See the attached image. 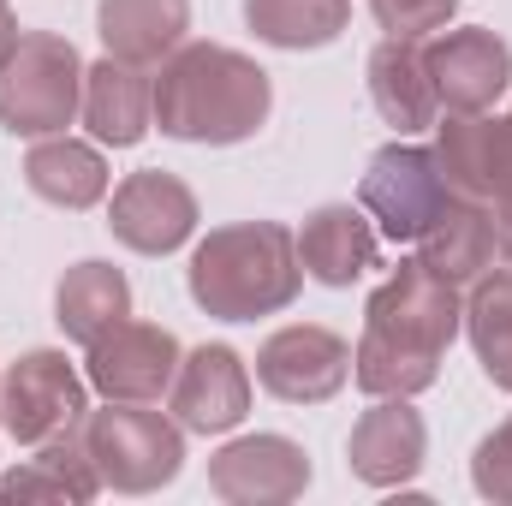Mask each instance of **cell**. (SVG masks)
Instances as JSON below:
<instances>
[{"mask_svg": "<svg viewBox=\"0 0 512 506\" xmlns=\"http://www.w3.org/2000/svg\"><path fill=\"white\" fill-rule=\"evenodd\" d=\"M465 328V298L423 256H399V268L364 304V334L352 352V381L370 399H417L441 381L447 346Z\"/></svg>", "mask_w": 512, "mask_h": 506, "instance_id": "6da1fadb", "label": "cell"}, {"mask_svg": "<svg viewBox=\"0 0 512 506\" xmlns=\"http://www.w3.org/2000/svg\"><path fill=\"white\" fill-rule=\"evenodd\" d=\"M274 114V78L227 42H179L155 72V131L173 143H251Z\"/></svg>", "mask_w": 512, "mask_h": 506, "instance_id": "7a4b0ae2", "label": "cell"}, {"mask_svg": "<svg viewBox=\"0 0 512 506\" xmlns=\"http://www.w3.org/2000/svg\"><path fill=\"white\" fill-rule=\"evenodd\" d=\"M185 292L203 316L215 322H256L280 316L304 292V262H298V233L280 221H233L197 239L185 262Z\"/></svg>", "mask_w": 512, "mask_h": 506, "instance_id": "3957f363", "label": "cell"}, {"mask_svg": "<svg viewBox=\"0 0 512 506\" xmlns=\"http://www.w3.org/2000/svg\"><path fill=\"white\" fill-rule=\"evenodd\" d=\"M84 108V54L60 30H18L0 54V131L54 137Z\"/></svg>", "mask_w": 512, "mask_h": 506, "instance_id": "277c9868", "label": "cell"}, {"mask_svg": "<svg viewBox=\"0 0 512 506\" xmlns=\"http://www.w3.org/2000/svg\"><path fill=\"white\" fill-rule=\"evenodd\" d=\"M84 447L114 495H155L185 471V423L143 405V399H108L102 411H84Z\"/></svg>", "mask_w": 512, "mask_h": 506, "instance_id": "5b68a950", "label": "cell"}, {"mask_svg": "<svg viewBox=\"0 0 512 506\" xmlns=\"http://www.w3.org/2000/svg\"><path fill=\"white\" fill-rule=\"evenodd\" d=\"M453 203V185L441 179L435 149L423 143H382L358 179V209L382 227L387 245H417L423 227Z\"/></svg>", "mask_w": 512, "mask_h": 506, "instance_id": "8992f818", "label": "cell"}, {"mask_svg": "<svg viewBox=\"0 0 512 506\" xmlns=\"http://www.w3.org/2000/svg\"><path fill=\"white\" fill-rule=\"evenodd\" d=\"M90 411V381L78 376V364L54 346L24 352L6 370V399H0V429L18 447H42L60 429H78Z\"/></svg>", "mask_w": 512, "mask_h": 506, "instance_id": "52a82bcc", "label": "cell"}, {"mask_svg": "<svg viewBox=\"0 0 512 506\" xmlns=\"http://www.w3.org/2000/svg\"><path fill=\"white\" fill-rule=\"evenodd\" d=\"M256 381L280 405H322L352 381V346L322 322H286L256 346Z\"/></svg>", "mask_w": 512, "mask_h": 506, "instance_id": "ba28073f", "label": "cell"}, {"mask_svg": "<svg viewBox=\"0 0 512 506\" xmlns=\"http://www.w3.org/2000/svg\"><path fill=\"white\" fill-rule=\"evenodd\" d=\"M179 340H173V328H161V322H114V328H102L90 346H84V381L102 393V399H143V405H155L173 376H179Z\"/></svg>", "mask_w": 512, "mask_h": 506, "instance_id": "9c48e42d", "label": "cell"}, {"mask_svg": "<svg viewBox=\"0 0 512 506\" xmlns=\"http://www.w3.org/2000/svg\"><path fill=\"white\" fill-rule=\"evenodd\" d=\"M203 209H197V191L167 173V167H137L114 185V203H108V233L137 256H173L191 233H197Z\"/></svg>", "mask_w": 512, "mask_h": 506, "instance_id": "30bf717a", "label": "cell"}, {"mask_svg": "<svg viewBox=\"0 0 512 506\" xmlns=\"http://www.w3.org/2000/svg\"><path fill=\"white\" fill-rule=\"evenodd\" d=\"M429 60V84L441 114H489L512 90V48L507 36L465 24V30H435V42L423 48Z\"/></svg>", "mask_w": 512, "mask_h": 506, "instance_id": "8fae6325", "label": "cell"}, {"mask_svg": "<svg viewBox=\"0 0 512 506\" xmlns=\"http://www.w3.org/2000/svg\"><path fill=\"white\" fill-rule=\"evenodd\" d=\"M435 161L453 197L512 203V114H447V126H435Z\"/></svg>", "mask_w": 512, "mask_h": 506, "instance_id": "7c38bea8", "label": "cell"}, {"mask_svg": "<svg viewBox=\"0 0 512 506\" xmlns=\"http://www.w3.org/2000/svg\"><path fill=\"white\" fill-rule=\"evenodd\" d=\"M310 489V453L292 435H239L209 459V495L227 506H280Z\"/></svg>", "mask_w": 512, "mask_h": 506, "instance_id": "4fadbf2b", "label": "cell"}, {"mask_svg": "<svg viewBox=\"0 0 512 506\" xmlns=\"http://www.w3.org/2000/svg\"><path fill=\"white\" fill-rule=\"evenodd\" d=\"M173 417L185 423V435H227L251 417V370L233 346H197L179 358V376L167 387Z\"/></svg>", "mask_w": 512, "mask_h": 506, "instance_id": "5bb4252c", "label": "cell"}, {"mask_svg": "<svg viewBox=\"0 0 512 506\" xmlns=\"http://www.w3.org/2000/svg\"><path fill=\"white\" fill-rule=\"evenodd\" d=\"M429 459V423L411 399H376L358 423H352V441H346V465L358 483L370 489H405L417 483Z\"/></svg>", "mask_w": 512, "mask_h": 506, "instance_id": "9a60e30c", "label": "cell"}, {"mask_svg": "<svg viewBox=\"0 0 512 506\" xmlns=\"http://www.w3.org/2000/svg\"><path fill=\"white\" fill-rule=\"evenodd\" d=\"M78 120L102 149H137L155 131V78L149 66H131L102 54L96 66H84V108Z\"/></svg>", "mask_w": 512, "mask_h": 506, "instance_id": "2e32d148", "label": "cell"}, {"mask_svg": "<svg viewBox=\"0 0 512 506\" xmlns=\"http://www.w3.org/2000/svg\"><path fill=\"white\" fill-rule=\"evenodd\" d=\"M298 262H304V274H310L316 286L346 292L352 280H364V274L382 262V245H376L370 215L352 209V203H322V209H310L304 227H298Z\"/></svg>", "mask_w": 512, "mask_h": 506, "instance_id": "e0dca14e", "label": "cell"}, {"mask_svg": "<svg viewBox=\"0 0 512 506\" xmlns=\"http://www.w3.org/2000/svg\"><path fill=\"white\" fill-rule=\"evenodd\" d=\"M108 155H102V143H84V137H66V131H54V137H30V155H24V185L42 197V203H54V209H96L102 197H108Z\"/></svg>", "mask_w": 512, "mask_h": 506, "instance_id": "ac0fdd59", "label": "cell"}, {"mask_svg": "<svg viewBox=\"0 0 512 506\" xmlns=\"http://www.w3.org/2000/svg\"><path fill=\"white\" fill-rule=\"evenodd\" d=\"M370 102L399 137H417V131L441 126V102H435V84H429V60L417 42L405 36H382V48L370 54Z\"/></svg>", "mask_w": 512, "mask_h": 506, "instance_id": "d6986e66", "label": "cell"}, {"mask_svg": "<svg viewBox=\"0 0 512 506\" xmlns=\"http://www.w3.org/2000/svg\"><path fill=\"white\" fill-rule=\"evenodd\" d=\"M191 30V0H96V36L114 60L161 66Z\"/></svg>", "mask_w": 512, "mask_h": 506, "instance_id": "ffe728a7", "label": "cell"}, {"mask_svg": "<svg viewBox=\"0 0 512 506\" xmlns=\"http://www.w3.org/2000/svg\"><path fill=\"white\" fill-rule=\"evenodd\" d=\"M126 316H131L126 268H114V262H102V256H84V262H72V268L60 274V286H54V322H60L66 340L90 346L102 328H114V322H126Z\"/></svg>", "mask_w": 512, "mask_h": 506, "instance_id": "44dd1931", "label": "cell"}, {"mask_svg": "<svg viewBox=\"0 0 512 506\" xmlns=\"http://www.w3.org/2000/svg\"><path fill=\"white\" fill-rule=\"evenodd\" d=\"M0 495L12 501H96L102 495V477L90 465V447H84V423L78 429H60L36 447V459H24L18 471L0 477Z\"/></svg>", "mask_w": 512, "mask_h": 506, "instance_id": "7402d4cb", "label": "cell"}, {"mask_svg": "<svg viewBox=\"0 0 512 506\" xmlns=\"http://www.w3.org/2000/svg\"><path fill=\"white\" fill-rule=\"evenodd\" d=\"M417 256L453 280V286H471L483 268H495V209L489 203H471V197H453L417 239Z\"/></svg>", "mask_w": 512, "mask_h": 506, "instance_id": "603a6c76", "label": "cell"}, {"mask_svg": "<svg viewBox=\"0 0 512 506\" xmlns=\"http://www.w3.org/2000/svg\"><path fill=\"white\" fill-rule=\"evenodd\" d=\"M465 340L483 364V376L501 393H512V262L507 268H483L471 280L465 298Z\"/></svg>", "mask_w": 512, "mask_h": 506, "instance_id": "cb8c5ba5", "label": "cell"}, {"mask_svg": "<svg viewBox=\"0 0 512 506\" xmlns=\"http://www.w3.org/2000/svg\"><path fill=\"white\" fill-rule=\"evenodd\" d=\"M245 24L256 30V42L304 54V48H328L346 36L352 0H245Z\"/></svg>", "mask_w": 512, "mask_h": 506, "instance_id": "d4e9b609", "label": "cell"}, {"mask_svg": "<svg viewBox=\"0 0 512 506\" xmlns=\"http://www.w3.org/2000/svg\"><path fill=\"white\" fill-rule=\"evenodd\" d=\"M471 489L495 506H512V417L495 423L477 441V453H471Z\"/></svg>", "mask_w": 512, "mask_h": 506, "instance_id": "484cf974", "label": "cell"}, {"mask_svg": "<svg viewBox=\"0 0 512 506\" xmlns=\"http://www.w3.org/2000/svg\"><path fill=\"white\" fill-rule=\"evenodd\" d=\"M370 12H376V24H382L387 36L423 42V36H435V30L453 24L459 0H370Z\"/></svg>", "mask_w": 512, "mask_h": 506, "instance_id": "4316f807", "label": "cell"}, {"mask_svg": "<svg viewBox=\"0 0 512 506\" xmlns=\"http://www.w3.org/2000/svg\"><path fill=\"white\" fill-rule=\"evenodd\" d=\"M495 256H501V262H512V203H501V209H495Z\"/></svg>", "mask_w": 512, "mask_h": 506, "instance_id": "83f0119b", "label": "cell"}, {"mask_svg": "<svg viewBox=\"0 0 512 506\" xmlns=\"http://www.w3.org/2000/svg\"><path fill=\"white\" fill-rule=\"evenodd\" d=\"M12 36H18V12H12V0H0V54L12 48Z\"/></svg>", "mask_w": 512, "mask_h": 506, "instance_id": "f1b7e54d", "label": "cell"}, {"mask_svg": "<svg viewBox=\"0 0 512 506\" xmlns=\"http://www.w3.org/2000/svg\"><path fill=\"white\" fill-rule=\"evenodd\" d=\"M0 399H6V370H0Z\"/></svg>", "mask_w": 512, "mask_h": 506, "instance_id": "f546056e", "label": "cell"}]
</instances>
